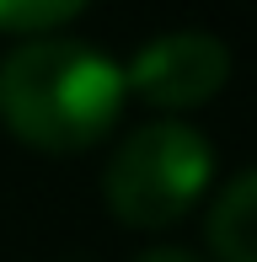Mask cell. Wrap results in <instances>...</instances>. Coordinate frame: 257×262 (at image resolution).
I'll list each match as a JSON object with an SVG mask.
<instances>
[{
    "label": "cell",
    "instance_id": "obj_3",
    "mask_svg": "<svg viewBox=\"0 0 257 262\" xmlns=\"http://www.w3.org/2000/svg\"><path fill=\"white\" fill-rule=\"evenodd\" d=\"M123 80L150 107H198L230 80V49L204 27L161 32L123 64Z\"/></svg>",
    "mask_w": 257,
    "mask_h": 262
},
{
    "label": "cell",
    "instance_id": "obj_4",
    "mask_svg": "<svg viewBox=\"0 0 257 262\" xmlns=\"http://www.w3.org/2000/svg\"><path fill=\"white\" fill-rule=\"evenodd\" d=\"M209 252L220 262H257V166L230 177L204 220Z\"/></svg>",
    "mask_w": 257,
    "mask_h": 262
},
{
    "label": "cell",
    "instance_id": "obj_5",
    "mask_svg": "<svg viewBox=\"0 0 257 262\" xmlns=\"http://www.w3.org/2000/svg\"><path fill=\"white\" fill-rule=\"evenodd\" d=\"M86 0H0V27L6 32H43L70 21Z\"/></svg>",
    "mask_w": 257,
    "mask_h": 262
},
{
    "label": "cell",
    "instance_id": "obj_1",
    "mask_svg": "<svg viewBox=\"0 0 257 262\" xmlns=\"http://www.w3.org/2000/svg\"><path fill=\"white\" fill-rule=\"evenodd\" d=\"M128 80L80 38H27L0 59V123L54 156L97 145L123 113Z\"/></svg>",
    "mask_w": 257,
    "mask_h": 262
},
{
    "label": "cell",
    "instance_id": "obj_2",
    "mask_svg": "<svg viewBox=\"0 0 257 262\" xmlns=\"http://www.w3.org/2000/svg\"><path fill=\"white\" fill-rule=\"evenodd\" d=\"M209 177H215L209 139L182 118H156V123H139L113 150L108 171H102V193L123 225L161 230L204 198Z\"/></svg>",
    "mask_w": 257,
    "mask_h": 262
},
{
    "label": "cell",
    "instance_id": "obj_6",
    "mask_svg": "<svg viewBox=\"0 0 257 262\" xmlns=\"http://www.w3.org/2000/svg\"><path fill=\"white\" fill-rule=\"evenodd\" d=\"M134 262H198L193 252H182V246H150L145 257H134Z\"/></svg>",
    "mask_w": 257,
    "mask_h": 262
}]
</instances>
